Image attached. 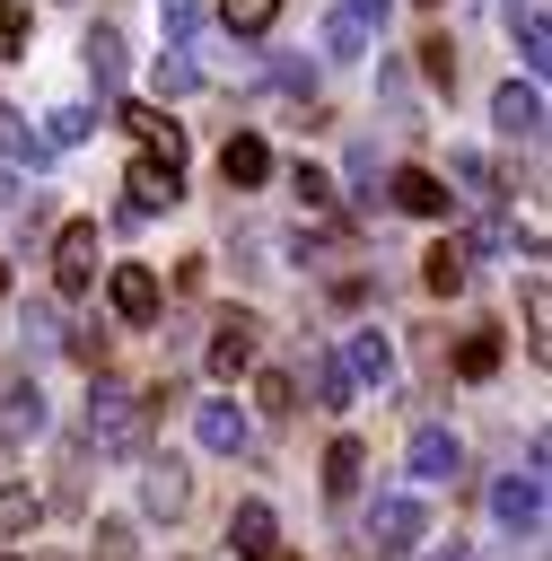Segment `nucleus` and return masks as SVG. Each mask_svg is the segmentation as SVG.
I'll list each match as a JSON object with an SVG mask.
<instances>
[{
  "mask_svg": "<svg viewBox=\"0 0 552 561\" xmlns=\"http://www.w3.org/2000/svg\"><path fill=\"white\" fill-rule=\"evenodd\" d=\"M342 368H350V377H368V386H386V377H394V342L368 324V333H350V359H342Z\"/></svg>",
  "mask_w": 552,
  "mask_h": 561,
  "instance_id": "nucleus-20",
  "label": "nucleus"
},
{
  "mask_svg": "<svg viewBox=\"0 0 552 561\" xmlns=\"http://www.w3.org/2000/svg\"><path fill=\"white\" fill-rule=\"evenodd\" d=\"M79 61H88V79H96V96H114V88H123V35H114V26H88V44H79Z\"/></svg>",
  "mask_w": 552,
  "mask_h": 561,
  "instance_id": "nucleus-15",
  "label": "nucleus"
},
{
  "mask_svg": "<svg viewBox=\"0 0 552 561\" xmlns=\"http://www.w3.org/2000/svg\"><path fill=\"white\" fill-rule=\"evenodd\" d=\"M140 430H149V403L123 394L114 377H96V386H88V447H96V456H131Z\"/></svg>",
  "mask_w": 552,
  "mask_h": 561,
  "instance_id": "nucleus-1",
  "label": "nucleus"
},
{
  "mask_svg": "<svg viewBox=\"0 0 552 561\" xmlns=\"http://www.w3.org/2000/svg\"><path fill=\"white\" fill-rule=\"evenodd\" d=\"M0 149H9V158H26V167H44V158H53V140H44V131H26L9 105H0Z\"/></svg>",
  "mask_w": 552,
  "mask_h": 561,
  "instance_id": "nucleus-26",
  "label": "nucleus"
},
{
  "mask_svg": "<svg viewBox=\"0 0 552 561\" xmlns=\"http://www.w3.org/2000/svg\"><path fill=\"white\" fill-rule=\"evenodd\" d=\"M158 26H166V44H193V26H202V0H158Z\"/></svg>",
  "mask_w": 552,
  "mask_h": 561,
  "instance_id": "nucleus-33",
  "label": "nucleus"
},
{
  "mask_svg": "<svg viewBox=\"0 0 552 561\" xmlns=\"http://www.w3.org/2000/svg\"><path fill=\"white\" fill-rule=\"evenodd\" d=\"M421 9H438V0H421Z\"/></svg>",
  "mask_w": 552,
  "mask_h": 561,
  "instance_id": "nucleus-39",
  "label": "nucleus"
},
{
  "mask_svg": "<svg viewBox=\"0 0 552 561\" xmlns=\"http://www.w3.org/2000/svg\"><path fill=\"white\" fill-rule=\"evenodd\" d=\"M272 543H280L272 508H263V500H237V517H228V552H237V561H263Z\"/></svg>",
  "mask_w": 552,
  "mask_h": 561,
  "instance_id": "nucleus-13",
  "label": "nucleus"
},
{
  "mask_svg": "<svg viewBox=\"0 0 552 561\" xmlns=\"http://www.w3.org/2000/svg\"><path fill=\"white\" fill-rule=\"evenodd\" d=\"M359 465H368V447H359V438H333V447H324V491L350 500V491H359Z\"/></svg>",
  "mask_w": 552,
  "mask_h": 561,
  "instance_id": "nucleus-22",
  "label": "nucleus"
},
{
  "mask_svg": "<svg viewBox=\"0 0 552 561\" xmlns=\"http://www.w3.org/2000/svg\"><path fill=\"white\" fill-rule=\"evenodd\" d=\"M289 193H298V202H307V210H333V175H315V167H307V158H298V167H289Z\"/></svg>",
  "mask_w": 552,
  "mask_h": 561,
  "instance_id": "nucleus-32",
  "label": "nucleus"
},
{
  "mask_svg": "<svg viewBox=\"0 0 552 561\" xmlns=\"http://www.w3.org/2000/svg\"><path fill=\"white\" fill-rule=\"evenodd\" d=\"M254 333H263L254 316H219V324H210V377H228V386H237V377L254 368V351H263Z\"/></svg>",
  "mask_w": 552,
  "mask_h": 561,
  "instance_id": "nucleus-7",
  "label": "nucleus"
},
{
  "mask_svg": "<svg viewBox=\"0 0 552 561\" xmlns=\"http://www.w3.org/2000/svg\"><path fill=\"white\" fill-rule=\"evenodd\" d=\"M429 561H473V552H464V543H447V552H429Z\"/></svg>",
  "mask_w": 552,
  "mask_h": 561,
  "instance_id": "nucleus-36",
  "label": "nucleus"
},
{
  "mask_svg": "<svg viewBox=\"0 0 552 561\" xmlns=\"http://www.w3.org/2000/svg\"><path fill=\"white\" fill-rule=\"evenodd\" d=\"M193 430H202V447H210V456H245V412H237V403H202V412H193Z\"/></svg>",
  "mask_w": 552,
  "mask_h": 561,
  "instance_id": "nucleus-16",
  "label": "nucleus"
},
{
  "mask_svg": "<svg viewBox=\"0 0 552 561\" xmlns=\"http://www.w3.org/2000/svg\"><path fill=\"white\" fill-rule=\"evenodd\" d=\"M175 202H184V158L140 149L131 175H123V210H131V219H158V210H175Z\"/></svg>",
  "mask_w": 552,
  "mask_h": 561,
  "instance_id": "nucleus-2",
  "label": "nucleus"
},
{
  "mask_svg": "<svg viewBox=\"0 0 552 561\" xmlns=\"http://www.w3.org/2000/svg\"><path fill=\"white\" fill-rule=\"evenodd\" d=\"M26 26H35V18H26V0H0V61L26 44Z\"/></svg>",
  "mask_w": 552,
  "mask_h": 561,
  "instance_id": "nucleus-35",
  "label": "nucleus"
},
{
  "mask_svg": "<svg viewBox=\"0 0 552 561\" xmlns=\"http://www.w3.org/2000/svg\"><path fill=\"white\" fill-rule=\"evenodd\" d=\"M44 421H53V412H44V386H35L26 368H9V377H0V438H44Z\"/></svg>",
  "mask_w": 552,
  "mask_h": 561,
  "instance_id": "nucleus-6",
  "label": "nucleus"
},
{
  "mask_svg": "<svg viewBox=\"0 0 552 561\" xmlns=\"http://www.w3.org/2000/svg\"><path fill=\"white\" fill-rule=\"evenodd\" d=\"M491 123H499L508 140H543V88H534V79H508V88L491 96Z\"/></svg>",
  "mask_w": 552,
  "mask_h": 561,
  "instance_id": "nucleus-8",
  "label": "nucleus"
},
{
  "mask_svg": "<svg viewBox=\"0 0 552 561\" xmlns=\"http://www.w3.org/2000/svg\"><path fill=\"white\" fill-rule=\"evenodd\" d=\"M88 131H96V114H88V105H61V114H53V131H44V140H53V149H79V140H88Z\"/></svg>",
  "mask_w": 552,
  "mask_h": 561,
  "instance_id": "nucleus-30",
  "label": "nucleus"
},
{
  "mask_svg": "<svg viewBox=\"0 0 552 561\" xmlns=\"http://www.w3.org/2000/svg\"><path fill=\"white\" fill-rule=\"evenodd\" d=\"M272 18H280V0H219V26L228 35H263Z\"/></svg>",
  "mask_w": 552,
  "mask_h": 561,
  "instance_id": "nucleus-27",
  "label": "nucleus"
},
{
  "mask_svg": "<svg viewBox=\"0 0 552 561\" xmlns=\"http://www.w3.org/2000/svg\"><path fill=\"white\" fill-rule=\"evenodd\" d=\"M123 123L140 131V149H158V158H184V131L166 123V105H123Z\"/></svg>",
  "mask_w": 552,
  "mask_h": 561,
  "instance_id": "nucleus-18",
  "label": "nucleus"
},
{
  "mask_svg": "<svg viewBox=\"0 0 552 561\" xmlns=\"http://www.w3.org/2000/svg\"><path fill=\"white\" fill-rule=\"evenodd\" d=\"M35 517H44V500H35L26 482H9V491H0V543H18V535H35Z\"/></svg>",
  "mask_w": 552,
  "mask_h": 561,
  "instance_id": "nucleus-24",
  "label": "nucleus"
},
{
  "mask_svg": "<svg viewBox=\"0 0 552 561\" xmlns=\"http://www.w3.org/2000/svg\"><path fill=\"white\" fill-rule=\"evenodd\" d=\"M491 368H499V333L482 324V333H464V342H456V377H491Z\"/></svg>",
  "mask_w": 552,
  "mask_h": 561,
  "instance_id": "nucleus-25",
  "label": "nucleus"
},
{
  "mask_svg": "<svg viewBox=\"0 0 552 561\" xmlns=\"http://www.w3.org/2000/svg\"><path fill=\"white\" fill-rule=\"evenodd\" d=\"M403 465H412V482H456V473H464V447H456V430L421 421L412 447H403Z\"/></svg>",
  "mask_w": 552,
  "mask_h": 561,
  "instance_id": "nucleus-5",
  "label": "nucleus"
},
{
  "mask_svg": "<svg viewBox=\"0 0 552 561\" xmlns=\"http://www.w3.org/2000/svg\"><path fill=\"white\" fill-rule=\"evenodd\" d=\"M491 517H499L517 543H534V535H543V473H534V465H526V473H508V482L491 491Z\"/></svg>",
  "mask_w": 552,
  "mask_h": 561,
  "instance_id": "nucleus-4",
  "label": "nucleus"
},
{
  "mask_svg": "<svg viewBox=\"0 0 552 561\" xmlns=\"http://www.w3.org/2000/svg\"><path fill=\"white\" fill-rule=\"evenodd\" d=\"M105 298H114V316H123V324H158V272H149V263H114Z\"/></svg>",
  "mask_w": 552,
  "mask_h": 561,
  "instance_id": "nucleus-10",
  "label": "nucleus"
},
{
  "mask_svg": "<svg viewBox=\"0 0 552 561\" xmlns=\"http://www.w3.org/2000/svg\"><path fill=\"white\" fill-rule=\"evenodd\" d=\"M508 26H517V53H526V79H543V70H552V18H543L534 0H526V9L508 0Z\"/></svg>",
  "mask_w": 552,
  "mask_h": 561,
  "instance_id": "nucleus-14",
  "label": "nucleus"
},
{
  "mask_svg": "<svg viewBox=\"0 0 552 561\" xmlns=\"http://www.w3.org/2000/svg\"><path fill=\"white\" fill-rule=\"evenodd\" d=\"M219 175H228V184H263V175H272V149H263L254 131H228V149H219Z\"/></svg>",
  "mask_w": 552,
  "mask_h": 561,
  "instance_id": "nucleus-17",
  "label": "nucleus"
},
{
  "mask_svg": "<svg viewBox=\"0 0 552 561\" xmlns=\"http://www.w3.org/2000/svg\"><path fill=\"white\" fill-rule=\"evenodd\" d=\"M386 193H394V210H412V219H447V202H456L429 167H394V184H386Z\"/></svg>",
  "mask_w": 552,
  "mask_h": 561,
  "instance_id": "nucleus-12",
  "label": "nucleus"
},
{
  "mask_svg": "<svg viewBox=\"0 0 552 561\" xmlns=\"http://www.w3.org/2000/svg\"><path fill=\"white\" fill-rule=\"evenodd\" d=\"M53 280H61V289H88V280H96V219H70V228L53 237Z\"/></svg>",
  "mask_w": 552,
  "mask_h": 561,
  "instance_id": "nucleus-9",
  "label": "nucleus"
},
{
  "mask_svg": "<svg viewBox=\"0 0 552 561\" xmlns=\"http://www.w3.org/2000/svg\"><path fill=\"white\" fill-rule=\"evenodd\" d=\"M140 500H149V517H184V508H193V473H184L175 456H149V473H140Z\"/></svg>",
  "mask_w": 552,
  "mask_h": 561,
  "instance_id": "nucleus-11",
  "label": "nucleus"
},
{
  "mask_svg": "<svg viewBox=\"0 0 552 561\" xmlns=\"http://www.w3.org/2000/svg\"><path fill=\"white\" fill-rule=\"evenodd\" d=\"M447 175L464 184V202H491V167H482L473 149H456V158H447Z\"/></svg>",
  "mask_w": 552,
  "mask_h": 561,
  "instance_id": "nucleus-31",
  "label": "nucleus"
},
{
  "mask_svg": "<svg viewBox=\"0 0 552 561\" xmlns=\"http://www.w3.org/2000/svg\"><path fill=\"white\" fill-rule=\"evenodd\" d=\"M368 35H377V26H368V18H350V9H333V18H324V53H333V61H359V53H368Z\"/></svg>",
  "mask_w": 552,
  "mask_h": 561,
  "instance_id": "nucleus-23",
  "label": "nucleus"
},
{
  "mask_svg": "<svg viewBox=\"0 0 552 561\" xmlns=\"http://www.w3.org/2000/svg\"><path fill=\"white\" fill-rule=\"evenodd\" d=\"M421 280H429L438 298H456V289L473 280V254H464V245H429V254H421Z\"/></svg>",
  "mask_w": 552,
  "mask_h": 561,
  "instance_id": "nucleus-19",
  "label": "nucleus"
},
{
  "mask_svg": "<svg viewBox=\"0 0 552 561\" xmlns=\"http://www.w3.org/2000/svg\"><path fill=\"white\" fill-rule=\"evenodd\" d=\"M9 193H18V184H9V167H0V202H9Z\"/></svg>",
  "mask_w": 552,
  "mask_h": 561,
  "instance_id": "nucleus-37",
  "label": "nucleus"
},
{
  "mask_svg": "<svg viewBox=\"0 0 552 561\" xmlns=\"http://www.w3.org/2000/svg\"><path fill=\"white\" fill-rule=\"evenodd\" d=\"M193 79H202V70H193V44H166V53H158V96H184Z\"/></svg>",
  "mask_w": 552,
  "mask_h": 561,
  "instance_id": "nucleus-28",
  "label": "nucleus"
},
{
  "mask_svg": "<svg viewBox=\"0 0 552 561\" xmlns=\"http://www.w3.org/2000/svg\"><path fill=\"white\" fill-rule=\"evenodd\" d=\"M0 298H9V272H0Z\"/></svg>",
  "mask_w": 552,
  "mask_h": 561,
  "instance_id": "nucleus-38",
  "label": "nucleus"
},
{
  "mask_svg": "<svg viewBox=\"0 0 552 561\" xmlns=\"http://www.w3.org/2000/svg\"><path fill=\"white\" fill-rule=\"evenodd\" d=\"M254 403H263L272 421H289V412H298V386H289L280 368H263V377H254Z\"/></svg>",
  "mask_w": 552,
  "mask_h": 561,
  "instance_id": "nucleus-29",
  "label": "nucleus"
},
{
  "mask_svg": "<svg viewBox=\"0 0 552 561\" xmlns=\"http://www.w3.org/2000/svg\"><path fill=\"white\" fill-rule=\"evenodd\" d=\"M307 394H315L324 412H342V403H350V368H342L333 351H307Z\"/></svg>",
  "mask_w": 552,
  "mask_h": 561,
  "instance_id": "nucleus-21",
  "label": "nucleus"
},
{
  "mask_svg": "<svg viewBox=\"0 0 552 561\" xmlns=\"http://www.w3.org/2000/svg\"><path fill=\"white\" fill-rule=\"evenodd\" d=\"M421 70H429L438 88H456V44H447V35H429V44H421Z\"/></svg>",
  "mask_w": 552,
  "mask_h": 561,
  "instance_id": "nucleus-34",
  "label": "nucleus"
},
{
  "mask_svg": "<svg viewBox=\"0 0 552 561\" xmlns=\"http://www.w3.org/2000/svg\"><path fill=\"white\" fill-rule=\"evenodd\" d=\"M421 535H429V508H421L412 491H377V500H368V543H377V552H412Z\"/></svg>",
  "mask_w": 552,
  "mask_h": 561,
  "instance_id": "nucleus-3",
  "label": "nucleus"
}]
</instances>
